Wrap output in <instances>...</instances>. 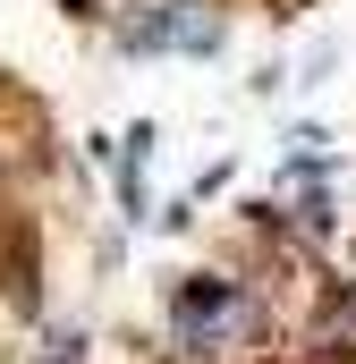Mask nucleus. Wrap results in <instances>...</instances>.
Masks as SVG:
<instances>
[{"instance_id":"f257e3e1","label":"nucleus","mask_w":356,"mask_h":364,"mask_svg":"<svg viewBox=\"0 0 356 364\" xmlns=\"http://www.w3.org/2000/svg\"><path fill=\"white\" fill-rule=\"evenodd\" d=\"M187 322H212V314H229V288L221 279H204V288H187V305H178Z\"/></svg>"}]
</instances>
